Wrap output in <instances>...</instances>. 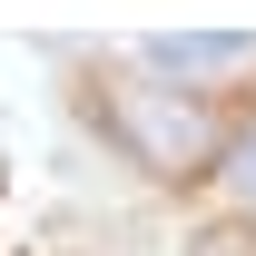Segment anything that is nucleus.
Returning a JSON list of instances; mask_svg holds the SVG:
<instances>
[{"instance_id": "f257e3e1", "label": "nucleus", "mask_w": 256, "mask_h": 256, "mask_svg": "<svg viewBox=\"0 0 256 256\" xmlns=\"http://www.w3.org/2000/svg\"><path fill=\"white\" fill-rule=\"evenodd\" d=\"M89 108H98V128H108L148 178H207V168L236 148V138H226L188 89H168V79H108Z\"/></svg>"}, {"instance_id": "f03ea898", "label": "nucleus", "mask_w": 256, "mask_h": 256, "mask_svg": "<svg viewBox=\"0 0 256 256\" xmlns=\"http://www.w3.org/2000/svg\"><path fill=\"white\" fill-rule=\"evenodd\" d=\"M138 69L148 79H178V89H207V79H246L256 40L246 30H168V40H138Z\"/></svg>"}, {"instance_id": "7ed1b4c3", "label": "nucleus", "mask_w": 256, "mask_h": 256, "mask_svg": "<svg viewBox=\"0 0 256 256\" xmlns=\"http://www.w3.org/2000/svg\"><path fill=\"white\" fill-rule=\"evenodd\" d=\"M226 188H236V207H256V118L236 128V148H226V168H217Z\"/></svg>"}, {"instance_id": "20e7f679", "label": "nucleus", "mask_w": 256, "mask_h": 256, "mask_svg": "<svg viewBox=\"0 0 256 256\" xmlns=\"http://www.w3.org/2000/svg\"><path fill=\"white\" fill-rule=\"evenodd\" d=\"M188 256H256V246H246V236H226V226H217V236H197Z\"/></svg>"}]
</instances>
